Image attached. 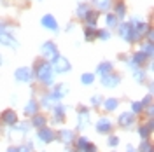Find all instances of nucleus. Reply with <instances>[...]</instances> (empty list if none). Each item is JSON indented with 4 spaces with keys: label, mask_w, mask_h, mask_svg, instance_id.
Instances as JSON below:
<instances>
[{
    "label": "nucleus",
    "mask_w": 154,
    "mask_h": 152,
    "mask_svg": "<svg viewBox=\"0 0 154 152\" xmlns=\"http://www.w3.org/2000/svg\"><path fill=\"white\" fill-rule=\"evenodd\" d=\"M37 77L44 82V84H51L53 82V70H51V65L46 63V61H38L37 63Z\"/></svg>",
    "instance_id": "nucleus-1"
},
{
    "label": "nucleus",
    "mask_w": 154,
    "mask_h": 152,
    "mask_svg": "<svg viewBox=\"0 0 154 152\" xmlns=\"http://www.w3.org/2000/svg\"><path fill=\"white\" fill-rule=\"evenodd\" d=\"M53 68L56 70V72H61V74H65L70 70V61H68L65 56H54L53 58Z\"/></svg>",
    "instance_id": "nucleus-2"
},
{
    "label": "nucleus",
    "mask_w": 154,
    "mask_h": 152,
    "mask_svg": "<svg viewBox=\"0 0 154 152\" xmlns=\"http://www.w3.org/2000/svg\"><path fill=\"white\" fill-rule=\"evenodd\" d=\"M119 32H121V35H123V38H125L126 42H135L137 40V33H135V28L131 23H126V25H123L121 28H119Z\"/></svg>",
    "instance_id": "nucleus-3"
},
{
    "label": "nucleus",
    "mask_w": 154,
    "mask_h": 152,
    "mask_svg": "<svg viewBox=\"0 0 154 152\" xmlns=\"http://www.w3.org/2000/svg\"><path fill=\"white\" fill-rule=\"evenodd\" d=\"M131 124H135V114L133 112H123V114L119 115V126L130 128Z\"/></svg>",
    "instance_id": "nucleus-4"
},
{
    "label": "nucleus",
    "mask_w": 154,
    "mask_h": 152,
    "mask_svg": "<svg viewBox=\"0 0 154 152\" xmlns=\"http://www.w3.org/2000/svg\"><path fill=\"white\" fill-rule=\"evenodd\" d=\"M38 138H40V142H46V143H49V142H53L54 140V131L51 129V128H40L38 129Z\"/></svg>",
    "instance_id": "nucleus-5"
},
{
    "label": "nucleus",
    "mask_w": 154,
    "mask_h": 152,
    "mask_svg": "<svg viewBox=\"0 0 154 152\" xmlns=\"http://www.w3.org/2000/svg\"><path fill=\"white\" fill-rule=\"evenodd\" d=\"M2 123H5L7 126H14V124L18 123V115L14 110H5V112H2Z\"/></svg>",
    "instance_id": "nucleus-6"
},
{
    "label": "nucleus",
    "mask_w": 154,
    "mask_h": 152,
    "mask_svg": "<svg viewBox=\"0 0 154 152\" xmlns=\"http://www.w3.org/2000/svg\"><path fill=\"white\" fill-rule=\"evenodd\" d=\"M96 131L102 135H107L112 131V123L109 121V119H100L98 121V124H96Z\"/></svg>",
    "instance_id": "nucleus-7"
},
{
    "label": "nucleus",
    "mask_w": 154,
    "mask_h": 152,
    "mask_svg": "<svg viewBox=\"0 0 154 152\" xmlns=\"http://www.w3.org/2000/svg\"><path fill=\"white\" fill-rule=\"evenodd\" d=\"M42 54H44L46 58H54V56H58L56 46H54L53 42H46V44L42 46Z\"/></svg>",
    "instance_id": "nucleus-8"
},
{
    "label": "nucleus",
    "mask_w": 154,
    "mask_h": 152,
    "mask_svg": "<svg viewBox=\"0 0 154 152\" xmlns=\"http://www.w3.org/2000/svg\"><path fill=\"white\" fill-rule=\"evenodd\" d=\"M16 79L18 81H21V82H30L32 81V70L30 68H19V70H16Z\"/></svg>",
    "instance_id": "nucleus-9"
},
{
    "label": "nucleus",
    "mask_w": 154,
    "mask_h": 152,
    "mask_svg": "<svg viewBox=\"0 0 154 152\" xmlns=\"http://www.w3.org/2000/svg\"><path fill=\"white\" fill-rule=\"evenodd\" d=\"M89 126V115H88V110L81 107V112H79V129H86Z\"/></svg>",
    "instance_id": "nucleus-10"
},
{
    "label": "nucleus",
    "mask_w": 154,
    "mask_h": 152,
    "mask_svg": "<svg viewBox=\"0 0 154 152\" xmlns=\"http://www.w3.org/2000/svg\"><path fill=\"white\" fill-rule=\"evenodd\" d=\"M58 138L63 143H70V142L75 140V135H74V131H70V129H61V131L58 133Z\"/></svg>",
    "instance_id": "nucleus-11"
},
{
    "label": "nucleus",
    "mask_w": 154,
    "mask_h": 152,
    "mask_svg": "<svg viewBox=\"0 0 154 152\" xmlns=\"http://www.w3.org/2000/svg\"><path fill=\"white\" fill-rule=\"evenodd\" d=\"M154 129V124H152V121H149V123L145 124H142L140 128H138V135L144 138V140H149V135H151V131Z\"/></svg>",
    "instance_id": "nucleus-12"
},
{
    "label": "nucleus",
    "mask_w": 154,
    "mask_h": 152,
    "mask_svg": "<svg viewBox=\"0 0 154 152\" xmlns=\"http://www.w3.org/2000/svg\"><path fill=\"white\" fill-rule=\"evenodd\" d=\"M102 84L105 86V87H114V86L119 84V77L114 75V74H109V75L102 77Z\"/></svg>",
    "instance_id": "nucleus-13"
},
{
    "label": "nucleus",
    "mask_w": 154,
    "mask_h": 152,
    "mask_svg": "<svg viewBox=\"0 0 154 152\" xmlns=\"http://www.w3.org/2000/svg\"><path fill=\"white\" fill-rule=\"evenodd\" d=\"M42 25L46 26V28H49V30H58V23H56V19L53 18L51 14H46L44 18H42Z\"/></svg>",
    "instance_id": "nucleus-14"
},
{
    "label": "nucleus",
    "mask_w": 154,
    "mask_h": 152,
    "mask_svg": "<svg viewBox=\"0 0 154 152\" xmlns=\"http://www.w3.org/2000/svg\"><path fill=\"white\" fill-rule=\"evenodd\" d=\"M0 42L5 44V46H9V47H16V40H14V37H11L9 33H5V32H2V30H0Z\"/></svg>",
    "instance_id": "nucleus-15"
},
{
    "label": "nucleus",
    "mask_w": 154,
    "mask_h": 152,
    "mask_svg": "<svg viewBox=\"0 0 154 152\" xmlns=\"http://www.w3.org/2000/svg\"><path fill=\"white\" fill-rule=\"evenodd\" d=\"M32 126H35V128H38V129H40V128H44V126H46V117H44V115H32Z\"/></svg>",
    "instance_id": "nucleus-16"
},
{
    "label": "nucleus",
    "mask_w": 154,
    "mask_h": 152,
    "mask_svg": "<svg viewBox=\"0 0 154 152\" xmlns=\"http://www.w3.org/2000/svg\"><path fill=\"white\" fill-rule=\"evenodd\" d=\"M58 102H60V100H58V98H56L54 95H53V93L42 98V105H44V107H48V108H49V107H53V105H56Z\"/></svg>",
    "instance_id": "nucleus-17"
},
{
    "label": "nucleus",
    "mask_w": 154,
    "mask_h": 152,
    "mask_svg": "<svg viewBox=\"0 0 154 152\" xmlns=\"http://www.w3.org/2000/svg\"><path fill=\"white\" fill-rule=\"evenodd\" d=\"M109 74H112V65L110 63H102V65H98V75L105 77Z\"/></svg>",
    "instance_id": "nucleus-18"
},
{
    "label": "nucleus",
    "mask_w": 154,
    "mask_h": 152,
    "mask_svg": "<svg viewBox=\"0 0 154 152\" xmlns=\"http://www.w3.org/2000/svg\"><path fill=\"white\" fill-rule=\"evenodd\" d=\"M37 108H38V105L35 100H32V102H28V105L25 107V114L26 115H35L37 114Z\"/></svg>",
    "instance_id": "nucleus-19"
},
{
    "label": "nucleus",
    "mask_w": 154,
    "mask_h": 152,
    "mask_svg": "<svg viewBox=\"0 0 154 152\" xmlns=\"http://www.w3.org/2000/svg\"><path fill=\"white\" fill-rule=\"evenodd\" d=\"M84 19L88 21L89 26H93V25L96 23V19H98V12H96V11H88V14L84 16Z\"/></svg>",
    "instance_id": "nucleus-20"
},
{
    "label": "nucleus",
    "mask_w": 154,
    "mask_h": 152,
    "mask_svg": "<svg viewBox=\"0 0 154 152\" xmlns=\"http://www.w3.org/2000/svg\"><path fill=\"white\" fill-rule=\"evenodd\" d=\"M117 105H119V102H117L116 98H109V100H105L103 107H105V110L112 112V110H116V108H117Z\"/></svg>",
    "instance_id": "nucleus-21"
},
{
    "label": "nucleus",
    "mask_w": 154,
    "mask_h": 152,
    "mask_svg": "<svg viewBox=\"0 0 154 152\" xmlns=\"http://www.w3.org/2000/svg\"><path fill=\"white\" fill-rule=\"evenodd\" d=\"M147 54H145L144 51H140V53H137V54H135V58H133V63H137V65H138V67H140V65H144L145 61H147Z\"/></svg>",
    "instance_id": "nucleus-22"
},
{
    "label": "nucleus",
    "mask_w": 154,
    "mask_h": 152,
    "mask_svg": "<svg viewBox=\"0 0 154 152\" xmlns=\"http://www.w3.org/2000/svg\"><path fill=\"white\" fill-rule=\"evenodd\" d=\"M65 119V108L61 105L54 107V121H63Z\"/></svg>",
    "instance_id": "nucleus-23"
},
{
    "label": "nucleus",
    "mask_w": 154,
    "mask_h": 152,
    "mask_svg": "<svg viewBox=\"0 0 154 152\" xmlns=\"http://www.w3.org/2000/svg\"><path fill=\"white\" fill-rule=\"evenodd\" d=\"M93 4H95L98 9L107 11L109 7H110V4H112V2H110V0H93Z\"/></svg>",
    "instance_id": "nucleus-24"
},
{
    "label": "nucleus",
    "mask_w": 154,
    "mask_h": 152,
    "mask_svg": "<svg viewBox=\"0 0 154 152\" xmlns=\"http://www.w3.org/2000/svg\"><path fill=\"white\" fill-rule=\"evenodd\" d=\"M125 12H126L125 4H123V2H119V4L116 5V18H117V19H119V18H125Z\"/></svg>",
    "instance_id": "nucleus-25"
},
{
    "label": "nucleus",
    "mask_w": 154,
    "mask_h": 152,
    "mask_svg": "<svg viewBox=\"0 0 154 152\" xmlns=\"http://www.w3.org/2000/svg\"><path fill=\"white\" fill-rule=\"evenodd\" d=\"M84 35H86L88 40H95V37H96V30L93 28V26H86V28H84Z\"/></svg>",
    "instance_id": "nucleus-26"
},
{
    "label": "nucleus",
    "mask_w": 154,
    "mask_h": 152,
    "mask_svg": "<svg viewBox=\"0 0 154 152\" xmlns=\"http://www.w3.org/2000/svg\"><path fill=\"white\" fill-rule=\"evenodd\" d=\"M140 152H154L152 145H151L149 140H144V142L140 143Z\"/></svg>",
    "instance_id": "nucleus-27"
},
{
    "label": "nucleus",
    "mask_w": 154,
    "mask_h": 152,
    "mask_svg": "<svg viewBox=\"0 0 154 152\" xmlns=\"http://www.w3.org/2000/svg\"><path fill=\"white\" fill-rule=\"evenodd\" d=\"M81 81H82V84H93V81H95V75L93 74H82V77H81Z\"/></svg>",
    "instance_id": "nucleus-28"
},
{
    "label": "nucleus",
    "mask_w": 154,
    "mask_h": 152,
    "mask_svg": "<svg viewBox=\"0 0 154 152\" xmlns=\"http://www.w3.org/2000/svg\"><path fill=\"white\" fill-rule=\"evenodd\" d=\"M89 143H91V142H89L88 138H84V136H82V138H79V140H77V149H79V150H84Z\"/></svg>",
    "instance_id": "nucleus-29"
},
{
    "label": "nucleus",
    "mask_w": 154,
    "mask_h": 152,
    "mask_svg": "<svg viewBox=\"0 0 154 152\" xmlns=\"http://www.w3.org/2000/svg\"><path fill=\"white\" fill-rule=\"evenodd\" d=\"M88 5L86 4H82V5H79V9H77V18H81V19H84V16L88 14Z\"/></svg>",
    "instance_id": "nucleus-30"
},
{
    "label": "nucleus",
    "mask_w": 154,
    "mask_h": 152,
    "mask_svg": "<svg viewBox=\"0 0 154 152\" xmlns=\"http://www.w3.org/2000/svg\"><path fill=\"white\" fill-rule=\"evenodd\" d=\"M107 25H109V28H116V26H117V18H116V14H109V16H107Z\"/></svg>",
    "instance_id": "nucleus-31"
},
{
    "label": "nucleus",
    "mask_w": 154,
    "mask_h": 152,
    "mask_svg": "<svg viewBox=\"0 0 154 152\" xmlns=\"http://www.w3.org/2000/svg\"><path fill=\"white\" fill-rule=\"evenodd\" d=\"M131 112H133V114H140V112H144V107H142V103L135 102V103L131 105Z\"/></svg>",
    "instance_id": "nucleus-32"
},
{
    "label": "nucleus",
    "mask_w": 154,
    "mask_h": 152,
    "mask_svg": "<svg viewBox=\"0 0 154 152\" xmlns=\"http://www.w3.org/2000/svg\"><path fill=\"white\" fill-rule=\"evenodd\" d=\"M96 37H100V38H103V40H107L110 35H109V32H105V30H103V32H96Z\"/></svg>",
    "instance_id": "nucleus-33"
},
{
    "label": "nucleus",
    "mask_w": 154,
    "mask_h": 152,
    "mask_svg": "<svg viewBox=\"0 0 154 152\" xmlns=\"http://www.w3.org/2000/svg\"><path fill=\"white\" fill-rule=\"evenodd\" d=\"M117 143H119V138H117V136H110V138H109V145H110V147H116Z\"/></svg>",
    "instance_id": "nucleus-34"
},
{
    "label": "nucleus",
    "mask_w": 154,
    "mask_h": 152,
    "mask_svg": "<svg viewBox=\"0 0 154 152\" xmlns=\"http://www.w3.org/2000/svg\"><path fill=\"white\" fill-rule=\"evenodd\" d=\"M82 152H96V147L93 145V143H89V145H88V147H86Z\"/></svg>",
    "instance_id": "nucleus-35"
},
{
    "label": "nucleus",
    "mask_w": 154,
    "mask_h": 152,
    "mask_svg": "<svg viewBox=\"0 0 154 152\" xmlns=\"http://www.w3.org/2000/svg\"><path fill=\"white\" fill-rule=\"evenodd\" d=\"M18 152H32V147L30 145H23V147H19Z\"/></svg>",
    "instance_id": "nucleus-36"
},
{
    "label": "nucleus",
    "mask_w": 154,
    "mask_h": 152,
    "mask_svg": "<svg viewBox=\"0 0 154 152\" xmlns=\"http://www.w3.org/2000/svg\"><path fill=\"white\" fill-rule=\"evenodd\" d=\"M91 103L95 105V107H96V105H100V103H102V100H100V96H93V98H91Z\"/></svg>",
    "instance_id": "nucleus-37"
},
{
    "label": "nucleus",
    "mask_w": 154,
    "mask_h": 152,
    "mask_svg": "<svg viewBox=\"0 0 154 152\" xmlns=\"http://www.w3.org/2000/svg\"><path fill=\"white\" fill-rule=\"evenodd\" d=\"M7 152H18V147H11V149H9Z\"/></svg>",
    "instance_id": "nucleus-38"
},
{
    "label": "nucleus",
    "mask_w": 154,
    "mask_h": 152,
    "mask_svg": "<svg viewBox=\"0 0 154 152\" xmlns=\"http://www.w3.org/2000/svg\"><path fill=\"white\" fill-rule=\"evenodd\" d=\"M128 152H135V149H131V147H128Z\"/></svg>",
    "instance_id": "nucleus-39"
},
{
    "label": "nucleus",
    "mask_w": 154,
    "mask_h": 152,
    "mask_svg": "<svg viewBox=\"0 0 154 152\" xmlns=\"http://www.w3.org/2000/svg\"><path fill=\"white\" fill-rule=\"evenodd\" d=\"M75 152H82V150H79V149H77V150H75Z\"/></svg>",
    "instance_id": "nucleus-40"
}]
</instances>
